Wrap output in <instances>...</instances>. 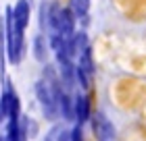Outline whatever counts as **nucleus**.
<instances>
[{
  "label": "nucleus",
  "mask_w": 146,
  "mask_h": 141,
  "mask_svg": "<svg viewBox=\"0 0 146 141\" xmlns=\"http://www.w3.org/2000/svg\"><path fill=\"white\" fill-rule=\"evenodd\" d=\"M67 44H69V52H71V58H77L86 48H90L88 46V35H86L84 31H79V33H73L71 39H67Z\"/></svg>",
  "instance_id": "obj_4"
},
{
  "label": "nucleus",
  "mask_w": 146,
  "mask_h": 141,
  "mask_svg": "<svg viewBox=\"0 0 146 141\" xmlns=\"http://www.w3.org/2000/svg\"><path fill=\"white\" fill-rule=\"evenodd\" d=\"M79 58V64H77V69L84 73V75H88L92 77V73H94V62H92V50L90 48H86L82 54L77 56Z\"/></svg>",
  "instance_id": "obj_6"
},
{
  "label": "nucleus",
  "mask_w": 146,
  "mask_h": 141,
  "mask_svg": "<svg viewBox=\"0 0 146 141\" xmlns=\"http://www.w3.org/2000/svg\"><path fill=\"white\" fill-rule=\"evenodd\" d=\"M11 9H6V52H9V60L13 64H19L23 58V52H25V39H23V31L17 29V25L13 23V15H11Z\"/></svg>",
  "instance_id": "obj_1"
},
{
  "label": "nucleus",
  "mask_w": 146,
  "mask_h": 141,
  "mask_svg": "<svg viewBox=\"0 0 146 141\" xmlns=\"http://www.w3.org/2000/svg\"><path fill=\"white\" fill-rule=\"evenodd\" d=\"M29 12H31V6L27 0H19L15 4V9H11V15H13V23L17 25V29L25 31V27L29 25Z\"/></svg>",
  "instance_id": "obj_2"
},
{
  "label": "nucleus",
  "mask_w": 146,
  "mask_h": 141,
  "mask_svg": "<svg viewBox=\"0 0 146 141\" xmlns=\"http://www.w3.org/2000/svg\"><path fill=\"white\" fill-rule=\"evenodd\" d=\"M73 17H86L90 10V0H71V9Z\"/></svg>",
  "instance_id": "obj_8"
},
{
  "label": "nucleus",
  "mask_w": 146,
  "mask_h": 141,
  "mask_svg": "<svg viewBox=\"0 0 146 141\" xmlns=\"http://www.w3.org/2000/svg\"><path fill=\"white\" fill-rule=\"evenodd\" d=\"M34 56L40 62H46V56H48V46H46L44 35H38L34 39Z\"/></svg>",
  "instance_id": "obj_7"
},
{
  "label": "nucleus",
  "mask_w": 146,
  "mask_h": 141,
  "mask_svg": "<svg viewBox=\"0 0 146 141\" xmlns=\"http://www.w3.org/2000/svg\"><path fill=\"white\" fill-rule=\"evenodd\" d=\"M90 116V104L86 96H75V102H73V118L79 120V125L86 123Z\"/></svg>",
  "instance_id": "obj_5"
},
{
  "label": "nucleus",
  "mask_w": 146,
  "mask_h": 141,
  "mask_svg": "<svg viewBox=\"0 0 146 141\" xmlns=\"http://www.w3.org/2000/svg\"><path fill=\"white\" fill-rule=\"evenodd\" d=\"M92 123H94V135L100 141H111L113 139V125L104 118V114L96 112V116L92 118Z\"/></svg>",
  "instance_id": "obj_3"
},
{
  "label": "nucleus",
  "mask_w": 146,
  "mask_h": 141,
  "mask_svg": "<svg viewBox=\"0 0 146 141\" xmlns=\"http://www.w3.org/2000/svg\"><path fill=\"white\" fill-rule=\"evenodd\" d=\"M0 141H4V137H0Z\"/></svg>",
  "instance_id": "obj_10"
},
{
  "label": "nucleus",
  "mask_w": 146,
  "mask_h": 141,
  "mask_svg": "<svg viewBox=\"0 0 146 141\" xmlns=\"http://www.w3.org/2000/svg\"><path fill=\"white\" fill-rule=\"evenodd\" d=\"M69 141H84V135H82V127H73V131L69 133Z\"/></svg>",
  "instance_id": "obj_9"
}]
</instances>
